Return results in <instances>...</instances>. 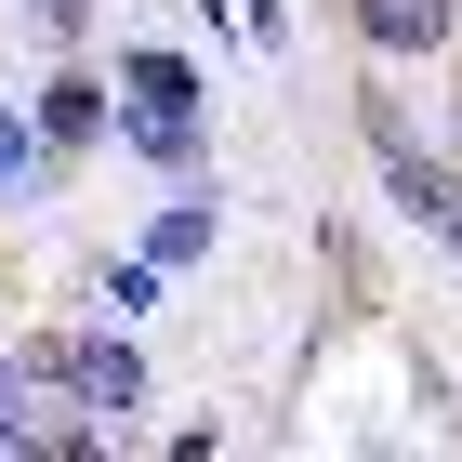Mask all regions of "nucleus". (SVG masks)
Returning a JSON list of instances; mask_svg holds the SVG:
<instances>
[{
	"label": "nucleus",
	"instance_id": "nucleus-1",
	"mask_svg": "<svg viewBox=\"0 0 462 462\" xmlns=\"http://www.w3.org/2000/svg\"><path fill=\"white\" fill-rule=\"evenodd\" d=\"M119 133L185 172V159H199V79H185L172 53H133V67H119Z\"/></svg>",
	"mask_w": 462,
	"mask_h": 462
},
{
	"label": "nucleus",
	"instance_id": "nucleus-2",
	"mask_svg": "<svg viewBox=\"0 0 462 462\" xmlns=\"http://www.w3.org/2000/svg\"><path fill=\"white\" fill-rule=\"evenodd\" d=\"M356 40L370 53H436L449 40V0H356Z\"/></svg>",
	"mask_w": 462,
	"mask_h": 462
},
{
	"label": "nucleus",
	"instance_id": "nucleus-3",
	"mask_svg": "<svg viewBox=\"0 0 462 462\" xmlns=\"http://www.w3.org/2000/svg\"><path fill=\"white\" fill-rule=\"evenodd\" d=\"M93 119H106V79H53L40 93V133L53 145H93Z\"/></svg>",
	"mask_w": 462,
	"mask_h": 462
},
{
	"label": "nucleus",
	"instance_id": "nucleus-4",
	"mask_svg": "<svg viewBox=\"0 0 462 462\" xmlns=\"http://www.w3.org/2000/svg\"><path fill=\"white\" fill-rule=\"evenodd\" d=\"M14 185H27V133L0 119V199H14Z\"/></svg>",
	"mask_w": 462,
	"mask_h": 462
},
{
	"label": "nucleus",
	"instance_id": "nucleus-5",
	"mask_svg": "<svg viewBox=\"0 0 462 462\" xmlns=\"http://www.w3.org/2000/svg\"><path fill=\"white\" fill-rule=\"evenodd\" d=\"M436 225H449V251H462V199H449V212H436Z\"/></svg>",
	"mask_w": 462,
	"mask_h": 462
}]
</instances>
